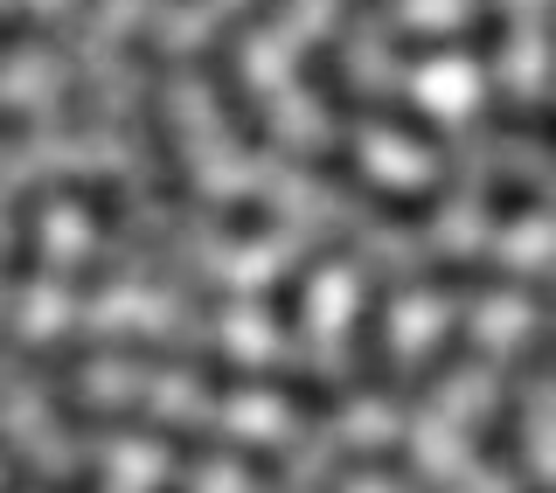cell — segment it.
<instances>
[{
	"mask_svg": "<svg viewBox=\"0 0 556 493\" xmlns=\"http://www.w3.org/2000/svg\"><path fill=\"white\" fill-rule=\"evenodd\" d=\"M49 195H70L91 216L98 237H132V216H126V181L118 174H56L49 181Z\"/></svg>",
	"mask_w": 556,
	"mask_h": 493,
	"instance_id": "obj_10",
	"label": "cell"
},
{
	"mask_svg": "<svg viewBox=\"0 0 556 493\" xmlns=\"http://www.w3.org/2000/svg\"><path fill=\"white\" fill-rule=\"evenodd\" d=\"M208 230H223V237H237V243H257V237H271V230H278V216H271V202L237 195V202L208 208Z\"/></svg>",
	"mask_w": 556,
	"mask_h": 493,
	"instance_id": "obj_18",
	"label": "cell"
},
{
	"mask_svg": "<svg viewBox=\"0 0 556 493\" xmlns=\"http://www.w3.org/2000/svg\"><path fill=\"white\" fill-rule=\"evenodd\" d=\"M104 8V0H77V22H84V14H98Z\"/></svg>",
	"mask_w": 556,
	"mask_h": 493,
	"instance_id": "obj_23",
	"label": "cell"
},
{
	"mask_svg": "<svg viewBox=\"0 0 556 493\" xmlns=\"http://www.w3.org/2000/svg\"><path fill=\"white\" fill-rule=\"evenodd\" d=\"M341 466H369L376 480H382V486H396V493H439V486L425 480V472H417V459H410L404 445H369V452H348Z\"/></svg>",
	"mask_w": 556,
	"mask_h": 493,
	"instance_id": "obj_17",
	"label": "cell"
},
{
	"mask_svg": "<svg viewBox=\"0 0 556 493\" xmlns=\"http://www.w3.org/2000/svg\"><path fill=\"white\" fill-rule=\"evenodd\" d=\"M153 493H188V486H181V480H161V486H153Z\"/></svg>",
	"mask_w": 556,
	"mask_h": 493,
	"instance_id": "obj_24",
	"label": "cell"
},
{
	"mask_svg": "<svg viewBox=\"0 0 556 493\" xmlns=\"http://www.w3.org/2000/svg\"><path fill=\"white\" fill-rule=\"evenodd\" d=\"M104 278H112V257H104V251H91V257L77 264V299H91V292L104 286Z\"/></svg>",
	"mask_w": 556,
	"mask_h": 493,
	"instance_id": "obj_22",
	"label": "cell"
},
{
	"mask_svg": "<svg viewBox=\"0 0 556 493\" xmlns=\"http://www.w3.org/2000/svg\"><path fill=\"white\" fill-rule=\"evenodd\" d=\"M521 425H529V417H521V390H508V382H501V396L473 417L466 445H473V459H480L486 472H521Z\"/></svg>",
	"mask_w": 556,
	"mask_h": 493,
	"instance_id": "obj_9",
	"label": "cell"
},
{
	"mask_svg": "<svg viewBox=\"0 0 556 493\" xmlns=\"http://www.w3.org/2000/svg\"><path fill=\"white\" fill-rule=\"evenodd\" d=\"M251 390H271L278 403H292L306 425L341 417V390H334V382H320L313 368H251Z\"/></svg>",
	"mask_w": 556,
	"mask_h": 493,
	"instance_id": "obj_14",
	"label": "cell"
},
{
	"mask_svg": "<svg viewBox=\"0 0 556 493\" xmlns=\"http://www.w3.org/2000/svg\"><path fill=\"white\" fill-rule=\"evenodd\" d=\"M355 118H369V126L382 132H396V139H410L417 153H445V126L425 112V104H410V98H382V91H362L355 98Z\"/></svg>",
	"mask_w": 556,
	"mask_h": 493,
	"instance_id": "obj_13",
	"label": "cell"
},
{
	"mask_svg": "<svg viewBox=\"0 0 556 493\" xmlns=\"http://www.w3.org/2000/svg\"><path fill=\"white\" fill-rule=\"evenodd\" d=\"M466 362H473V327H466V320H452L445 333H431V347L417 355L410 382H404V403H431V396H439V390H445L452 376H459Z\"/></svg>",
	"mask_w": 556,
	"mask_h": 493,
	"instance_id": "obj_11",
	"label": "cell"
},
{
	"mask_svg": "<svg viewBox=\"0 0 556 493\" xmlns=\"http://www.w3.org/2000/svg\"><path fill=\"white\" fill-rule=\"evenodd\" d=\"M49 28H56V22H49V14H35V8H8V14H0V63H8L14 49L42 42Z\"/></svg>",
	"mask_w": 556,
	"mask_h": 493,
	"instance_id": "obj_19",
	"label": "cell"
},
{
	"mask_svg": "<svg viewBox=\"0 0 556 493\" xmlns=\"http://www.w3.org/2000/svg\"><path fill=\"white\" fill-rule=\"evenodd\" d=\"M126 63L147 77V84H139V98H132V112H139V147H147V161H153V202H161V208H195L188 147H181L174 112H167V56H161V42H153L147 28H132L126 35Z\"/></svg>",
	"mask_w": 556,
	"mask_h": 493,
	"instance_id": "obj_2",
	"label": "cell"
},
{
	"mask_svg": "<svg viewBox=\"0 0 556 493\" xmlns=\"http://www.w3.org/2000/svg\"><path fill=\"white\" fill-rule=\"evenodd\" d=\"M14 147H28V112L22 104H0V153H14Z\"/></svg>",
	"mask_w": 556,
	"mask_h": 493,
	"instance_id": "obj_21",
	"label": "cell"
},
{
	"mask_svg": "<svg viewBox=\"0 0 556 493\" xmlns=\"http://www.w3.org/2000/svg\"><path fill=\"white\" fill-rule=\"evenodd\" d=\"M42 202H49V188H22V195L8 202V257H0V299L8 306H22L28 286H35V271H42Z\"/></svg>",
	"mask_w": 556,
	"mask_h": 493,
	"instance_id": "obj_7",
	"label": "cell"
},
{
	"mask_svg": "<svg viewBox=\"0 0 556 493\" xmlns=\"http://www.w3.org/2000/svg\"><path fill=\"white\" fill-rule=\"evenodd\" d=\"M508 8H480L466 14L459 28H439V35H382V49H390L396 63H431V56H501L508 49Z\"/></svg>",
	"mask_w": 556,
	"mask_h": 493,
	"instance_id": "obj_6",
	"label": "cell"
},
{
	"mask_svg": "<svg viewBox=\"0 0 556 493\" xmlns=\"http://www.w3.org/2000/svg\"><path fill=\"white\" fill-rule=\"evenodd\" d=\"M49 425L70 431V438H139V445H161L188 466H216L230 459L243 466L257 486L286 480V459L271 445H251V438H216V431H195V425H167L153 410H126V403H77V396H49Z\"/></svg>",
	"mask_w": 556,
	"mask_h": 493,
	"instance_id": "obj_1",
	"label": "cell"
},
{
	"mask_svg": "<svg viewBox=\"0 0 556 493\" xmlns=\"http://www.w3.org/2000/svg\"><path fill=\"white\" fill-rule=\"evenodd\" d=\"M521 493H543V486H521Z\"/></svg>",
	"mask_w": 556,
	"mask_h": 493,
	"instance_id": "obj_26",
	"label": "cell"
},
{
	"mask_svg": "<svg viewBox=\"0 0 556 493\" xmlns=\"http://www.w3.org/2000/svg\"><path fill=\"white\" fill-rule=\"evenodd\" d=\"M390 299H396V278H390V271H369V286H362V299H355V333H348V355H355V382H362L369 396H390V390H396Z\"/></svg>",
	"mask_w": 556,
	"mask_h": 493,
	"instance_id": "obj_5",
	"label": "cell"
},
{
	"mask_svg": "<svg viewBox=\"0 0 556 493\" xmlns=\"http://www.w3.org/2000/svg\"><path fill=\"white\" fill-rule=\"evenodd\" d=\"M300 167L313 174V181H327V188H341V195H355L369 216L396 223V230H425V223H439V208H445V195H452L445 174H439V181H425V188L376 181V174L362 167L348 147H313V153H300Z\"/></svg>",
	"mask_w": 556,
	"mask_h": 493,
	"instance_id": "obj_3",
	"label": "cell"
},
{
	"mask_svg": "<svg viewBox=\"0 0 556 493\" xmlns=\"http://www.w3.org/2000/svg\"><path fill=\"white\" fill-rule=\"evenodd\" d=\"M63 126H70V132H91V126H98L91 77H70V84H63Z\"/></svg>",
	"mask_w": 556,
	"mask_h": 493,
	"instance_id": "obj_20",
	"label": "cell"
},
{
	"mask_svg": "<svg viewBox=\"0 0 556 493\" xmlns=\"http://www.w3.org/2000/svg\"><path fill=\"white\" fill-rule=\"evenodd\" d=\"M480 126H486V132H501V139H535L543 153L556 147V112H549V104H543V98L521 104L515 91H501V84L480 98Z\"/></svg>",
	"mask_w": 556,
	"mask_h": 493,
	"instance_id": "obj_15",
	"label": "cell"
},
{
	"mask_svg": "<svg viewBox=\"0 0 556 493\" xmlns=\"http://www.w3.org/2000/svg\"><path fill=\"white\" fill-rule=\"evenodd\" d=\"M167 8H195V0H167Z\"/></svg>",
	"mask_w": 556,
	"mask_h": 493,
	"instance_id": "obj_25",
	"label": "cell"
},
{
	"mask_svg": "<svg viewBox=\"0 0 556 493\" xmlns=\"http://www.w3.org/2000/svg\"><path fill=\"white\" fill-rule=\"evenodd\" d=\"M195 69H202V84H208V104H216L223 132H230L243 153H271V139H278V132H271L265 104L251 98V84H243L237 49H230V42H208L202 56H195Z\"/></svg>",
	"mask_w": 556,
	"mask_h": 493,
	"instance_id": "obj_4",
	"label": "cell"
},
{
	"mask_svg": "<svg viewBox=\"0 0 556 493\" xmlns=\"http://www.w3.org/2000/svg\"><path fill=\"white\" fill-rule=\"evenodd\" d=\"M486 223H529V216H543V181L535 174H486Z\"/></svg>",
	"mask_w": 556,
	"mask_h": 493,
	"instance_id": "obj_16",
	"label": "cell"
},
{
	"mask_svg": "<svg viewBox=\"0 0 556 493\" xmlns=\"http://www.w3.org/2000/svg\"><path fill=\"white\" fill-rule=\"evenodd\" d=\"M417 286L425 292H459V299H473V292H529L535 306H549V292L535 286V278H515L508 264H494V257H431V264H417Z\"/></svg>",
	"mask_w": 556,
	"mask_h": 493,
	"instance_id": "obj_8",
	"label": "cell"
},
{
	"mask_svg": "<svg viewBox=\"0 0 556 493\" xmlns=\"http://www.w3.org/2000/svg\"><path fill=\"white\" fill-rule=\"evenodd\" d=\"M300 84H306V98L320 104V112L355 118L362 84L348 77V63H341V49H334V42H306V49H300Z\"/></svg>",
	"mask_w": 556,
	"mask_h": 493,
	"instance_id": "obj_12",
	"label": "cell"
}]
</instances>
